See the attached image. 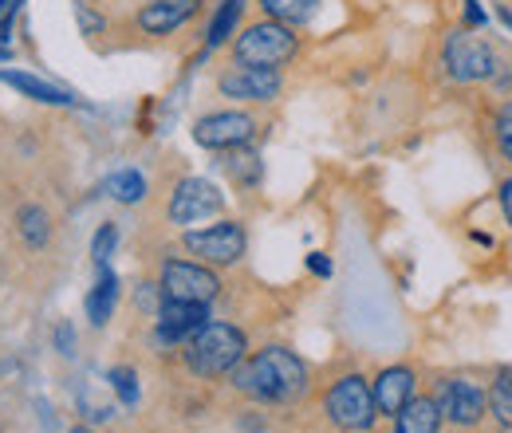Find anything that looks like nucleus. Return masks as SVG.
I'll return each mask as SVG.
<instances>
[{"label":"nucleus","mask_w":512,"mask_h":433,"mask_svg":"<svg viewBox=\"0 0 512 433\" xmlns=\"http://www.w3.org/2000/svg\"><path fill=\"white\" fill-rule=\"evenodd\" d=\"M233 386L253 394L260 402H292L304 394L308 371L304 363L284 347H264L253 359H241L233 367Z\"/></svg>","instance_id":"1"},{"label":"nucleus","mask_w":512,"mask_h":433,"mask_svg":"<svg viewBox=\"0 0 512 433\" xmlns=\"http://www.w3.org/2000/svg\"><path fill=\"white\" fill-rule=\"evenodd\" d=\"M245 359V335L229 323H205L190 343H186V363L201 378H217L229 374Z\"/></svg>","instance_id":"2"},{"label":"nucleus","mask_w":512,"mask_h":433,"mask_svg":"<svg viewBox=\"0 0 512 433\" xmlns=\"http://www.w3.org/2000/svg\"><path fill=\"white\" fill-rule=\"evenodd\" d=\"M292 56H296V36L280 20H260L253 28H245L233 44V60L249 63V67H272L276 71Z\"/></svg>","instance_id":"3"},{"label":"nucleus","mask_w":512,"mask_h":433,"mask_svg":"<svg viewBox=\"0 0 512 433\" xmlns=\"http://www.w3.org/2000/svg\"><path fill=\"white\" fill-rule=\"evenodd\" d=\"M323 406H327V418L347 433L371 430V426H375V414H379V410H375V394H371L367 378H359V374L339 378V382L327 390Z\"/></svg>","instance_id":"4"},{"label":"nucleus","mask_w":512,"mask_h":433,"mask_svg":"<svg viewBox=\"0 0 512 433\" xmlns=\"http://www.w3.org/2000/svg\"><path fill=\"white\" fill-rule=\"evenodd\" d=\"M221 292V280L205 268V264H190V260H170L162 268V296L166 300H186V304H209Z\"/></svg>","instance_id":"5"},{"label":"nucleus","mask_w":512,"mask_h":433,"mask_svg":"<svg viewBox=\"0 0 512 433\" xmlns=\"http://www.w3.org/2000/svg\"><path fill=\"white\" fill-rule=\"evenodd\" d=\"M253 134L256 123L245 111H217V115H205L193 123V138L205 150H237V146H249Z\"/></svg>","instance_id":"6"},{"label":"nucleus","mask_w":512,"mask_h":433,"mask_svg":"<svg viewBox=\"0 0 512 433\" xmlns=\"http://www.w3.org/2000/svg\"><path fill=\"white\" fill-rule=\"evenodd\" d=\"M186 248L205 264H237L245 256V229L237 221H217L201 233H186Z\"/></svg>","instance_id":"7"},{"label":"nucleus","mask_w":512,"mask_h":433,"mask_svg":"<svg viewBox=\"0 0 512 433\" xmlns=\"http://www.w3.org/2000/svg\"><path fill=\"white\" fill-rule=\"evenodd\" d=\"M221 95L225 99H241V103H272L280 95V71L272 67H249V63H237L221 75Z\"/></svg>","instance_id":"8"},{"label":"nucleus","mask_w":512,"mask_h":433,"mask_svg":"<svg viewBox=\"0 0 512 433\" xmlns=\"http://www.w3.org/2000/svg\"><path fill=\"white\" fill-rule=\"evenodd\" d=\"M221 205H225V197H221V189L213 186V182L186 178V182H178L174 197H170V221L174 225H197V221L221 213Z\"/></svg>","instance_id":"9"},{"label":"nucleus","mask_w":512,"mask_h":433,"mask_svg":"<svg viewBox=\"0 0 512 433\" xmlns=\"http://www.w3.org/2000/svg\"><path fill=\"white\" fill-rule=\"evenodd\" d=\"M446 67L453 79H461V83H477V79H489L493 75V52L477 40V36H469V32H453L446 40Z\"/></svg>","instance_id":"10"},{"label":"nucleus","mask_w":512,"mask_h":433,"mask_svg":"<svg viewBox=\"0 0 512 433\" xmlns=\"http://www.w3.org/2000/svg\"><path fill=\"white\" fill-rule=\"evenodd\" d=\"M485 390L469 378H449L438 390V406H442V418H449L453 426H477L481 414H485Z\"/></svg>","instance_id":"11"},{"label":"nucleus","mask_w":512,"mask_h":433,"mask_svg":"<svg viewBox=\"0 0 512 433\" xmlns=\"http://www.w3.org/2000/svg\"><path fill=\"white\" fill-rule=\"evenodd\" d=\"M205 323H209L205 304L162 300V308H158V343H190Z\"/></svg>","instance_id":"12"},{"label":"nucleus","mask_w":512,"mask_h":433,"mask_svg":"<svg viewBox=\"0 0 512 433\" xmlns=\"http://www.w3.org/2000/svg\"><path fill=\"white\" fill-rule=\"evenodd\" d=\"M201 0H150L142 12H138V28L150 32V36H170L178 32L186 20L197 16Z\"/></svg>","instance_id":"13"},{"label":"nucleus","mask_w":512,"mask_h":433,"mask_svg":"<svg viewBox=\"0 0 512 433\" xmlns=\"http://www.w3.org/2000/svg\"><path fill=\"white\" fill-rule=\"evenodd\" d=\"M375 410L386 414V418H394L410 398H414V371H406V367H390V371L379 374V382H375Z\"/></svg>","instance_id":"14"},{"label":"nucleus","mask_w":512,"mask_h":433,"mask_svg":"<svg viewBox=\"0 0 512 433\" xmlns=\"http://www.w3.org/2000/svg\"><path fill=\"white\" fill-rule=\"evenodd\" d=\"M442 430V406L438 398H410L394 414V433H438Z\"/></svg>","instance_id":"15"},{"label":"nucleus","mask_w":512,"mask_h":433,"mask_svg":"<svg viewBox=\"0 0 512 433\" xmlns=\"http://www.w3.org/2000/svg\"><path fill=\"white\" fill-rule=\"evenodd\" d=\"M0 83H8V87H16V91H24L28 99H36V103H52V107H67V103H75V95L64 91V87H52V83H44V79H36V75H24V71H0Z\"/></svg>","instance_id":"16"},{"label":"nucleus","mask_w":512,"mask_h":433,"mask_svg":"<svg viewBox=\"0 0 512 433\" xmlns=\"http://www.w3.org/2000/svg\"><path fill=\"white\" fill-rule=\"evenodd\" d=\"M115 304H119V276H115L111 268H99V280H95V288L87 292V319H91L95 327H103V323L111 319Z\"/></svg>","instance_id":"17"},{"label":"nucleus","mask_w":512,"mask_h":433,"mask_svg":"<svg viewBox=\"0 0 512 433\" xmlns=\"http://www.w3.org/2000/svg\"><path fill=\"white\" fill-rule=\"evenodd\" d=\"M241 12H245V0H225V4L213 12V24H209V32H205V44H209V48H221V44L237 32Z\"/></svg>","instance_id":"18"},{"label":"nucleus","mask_w":512,"mask_h":433,"mask_svg":"<svg viewBox=\"0 0 512 433\" xmlns=\"http://www.w3.org/2000/svg\"><path fill=\"white\" fill-rule=\"evenodd\" d=\"M320 0H260V8L268 12V20L280 24H308Z\"/></svg>","instance_id":"19"},{"label":"nucleus","mask_w":512,"mask_h":433,"mask_svg":"<svg viewBox=\"0 0 512 433\" xmlns=\"http://www.w3.org/2000/svg\"><path fill=\"white\" fill-rule=\"evenodd\" d=\"M107 193H111L115 201H123V205H138L142 193H146V178H142L138 170H119V174L107 178Z\"/></svg>","instance_id":"20"},{"label":"nucleus","mask_w":512,"mask_h":433,"mask_svg":"<svg viewBox=\"0 0 512 433\" xmlns=\"http://www.w3.org/2000/svg\"><path fill=\"white\" fill-rule=\"evenodd\" d=\"M225 170H229V178H233L237 186H256V182H260V158L249 154L245 146H237V150L225 158Z\"/></svg>","instance_id":"21"},{"label":"nucleus","mask_w":512,"mask_h":433,"mask_svg":"<svg viewBox=\"0 0 512 433\" xmlns=\"http://www.w3.org/2000/svg\"><path fill=\"white\" fill-rule=\"evenodd\" d=\"M489 406H493V414H497V422L512 430V367L497 374V382H493V390H489Z\"/></svg>","instance_id":"22"},{"label":"nucleus","mask_w":512,"mask_h":433,"mask_svg":"<svg viewBox=\"0 0 512 433\" xmlns=\"http://www.w3.org/2000/svg\"><path fill=\"white\" fill-rule=\"evenodd\" d=\"M20 233H24V241L28 248H44L48 245V213L40 209V205H28V209H20Z\"/></svg>","instance_id":"23"},{"label":"nucleus","mask_w":512,"mask_h":433,"mask_svg":"<svg viewBox=\"0 0 512 433\" xmlns=\"http://www.w3.org/2000/svg\"><path fill=\"white\" fill-rule=\"evenodd\" d=\"M107 378H111V386H115V394H119L123 406H138V374L130 371V367H115Z\"/></svg>","instance_id":"24"},{"label":"nucleus","mask_w":512,"mask_h":433,"mask_svg":"<svg viewBox=\"0 0 512 433\" xmlns=\"http://www.w3.org/2000/svg\"><path fill=\"white\" fill-rule=\"evenodd\" d=\"M115 245H119V229H115V225H103V229L95 233V241H91V256H95L99 264H107V256L115 252Z\"/></svg>","instance_id":"25"},{"label":"nucleus","mask_w":512,"mask_h":433,"mask_svg":"<svg viewBox=\"0 0 512 433\" xmlns=\"http://www.w3.org/2000/svg\"><path fill=\"white\" fill-rule=\"evenodd\" d=\"M497 142H501V150H505V158L512 162V103L497 115Z\"/></svg>","instance_id":"26"},{"label":"nucleus","mask_w":512,"mask_h":433,"mask_svg":"<svg viewBox=\"0 0 512 433\" xmlns=\"http://www.w3.org/2000/svg\"><path fill=\"white\" fill-rule=\"evenodd\" d=\"M75 16H79V24H83V32H87V36H95V32L103 28V20H99V16H95L87 4H79V8H75Z\"/></svg>","instance_id":"27"},{"label":"nucleus","mask_w":512,"mask_h":433,"mask_svg":"<svg viewBox=\"0 0 512 433\" xmlns=\"http://www.w3.org/2000/svg\"><path fill=\"white\" fill-rule=\"evenodd\" d=\"M56 343H60V351H64V355H71V351H75V335H71V323H60V327H56Z\"/></svg>","instance_id":"28"},{"label":"nucleus","mask_w":512,"mask_h":433,"mask_svg":"<svg viewBox=\"0 0 512 433\" xmlns=\"http://www.w3.org/2000/svg\"><path fill=\"white\" fill-rule=\"evenodd\" d=\"M308 268H312L316 276H331V260H327L323 252H312V256H308Z\"/></svg>","instance_id":"29"},{"label":"nucleus","mask_w":512,"mask_h":433,"mask_svg":"<svg viewBox=\"0 0 512 433\" xmlns=\"http://www.w3.org/2000/svg\"><path fill=\"white\" fill-rule=\"evenodd\" d=\"M465 16H469V24H473V28H481V24H485V12H481V4H477V0H465Z\"/></svg>","instance_id":"30"},{"label":"nucleus","mask_w":512,"mask_h":433,"mask_svg":"<svg viewBox=\"0 0 512 433\" xmlns=\"http://www.w3.org/2000/svg\"><path fill=\"white\" fill-rule=\"evenodd\" d=\"M20 4H24V0H0V24H12V16H16Z\"/></svg>","instance_id":"31"},{"label":"nucleus","mask_w":512,"mask_h":433,"mask_svg":"<svg viewBox=\"0 0 512 433\" xmlns=\"http://www.w3.org/2000/svg\"><path fill=\"white\" fill-rule=\"evenodd\" d=\"M501 209H505V217H509V225H512V178L501 186Z\"/></svg>","instance_id":"32"},{"label":"nucleus","mask_w":512,"mask_h":433,"mask_svg":"<svg viewBox=\"0 0 512 433\" xmlns=\"http://www.w3.org/2000/svg\"><path fill=\"white\" fill-rule=\"evenodd\" d=\"M0 60H8V44H0Z\"/></svg>","instance_id":"33"},{"label":"nucleus","mask_w":512,"mask_h":433,"mask_svg":"<svg viewBox=\"0 0 512 433\" xmlns=\"http://www.w3.org/2000/svg\"><path fill=\"white\" fill-rule=\"evenodd\" d=\"M71 433H91V430H87V426H75V430H71Z\"/></svg>","instance_id":"34"}]
</instances>
